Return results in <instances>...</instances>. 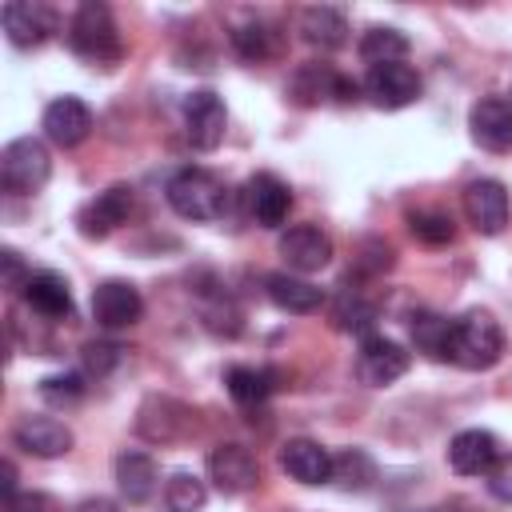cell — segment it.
I'll use <instances>...</instances> for the list:
<instances>
[{
  "label": "cell",
  "instance_id": "obj_22",
  "mask_svg": "<svg viewBox=\"0 0 512 512\" xmlns=\"http://www.w3.org/2000/svg\"><path fill=\"white\" fill-rule=\"evenodd\" d=\"M156 480H160V472H156V460L148 452H120L116 456V484H120L124 500L144 504L156 492Z\"/></svg>",
  "mask_w": 512,
  "mask_h": 512
},
{
  "label": "cell",
  "instance_id": "obj_1",
  "mask_svg": "<svg viewBox=\"0 0 512 512\" xmlns=\"http://www.w3.org/2000/svg\"><path fill=\"white\" fill-rule=\"evenodd\" d=\"M504 356V332L488 312H468L460 320H452V348L448 360L468 368V372H484Z\"/></svg>",
  "mask_w": 512,
  "mask_h": 512
},
{
  "label": "cell",
  "instance_id": "obj_7",
  "mask_svg": "<svg viewBox=\"0 0 512 512\" xmlns=\"http://www.w3.org/2000/svg\"><path fill=\"white\" fill-rule=\"evenodd\" d=\"M408 372V352L404 344L388 340V336H364L360 352H356V376L368 388H384L392 380H400Z\"/></svg>",
  "mask_w": 512,
  "mask_h": 512
},
{
  "label": "cell",
  "instance_id": "obj_39",
  "mask_svg": "<svg viewBox=\"0 0 512 512\" xmlns=\"http://www.w3.org/2000/svg\"><path fill=\"white\" fill-rule=\"evenodd\" d=\"M12 496H16V464L4 460V500H12Z\"/></svg>",
  "mask_w": 512,
  "mask_h": 512
},
{
  "label": "cell",
  "instance_id": "obj_5",
  "mask_svg": "<svg viewBox=\"0 0 512 512\" xmlns=\"http://www.w3.org/2000/svg\"><path fill=\"white\" fill-rule=\"evenodd\" d=\"M224 128H228V112H224V100L212 88H200L184 100V132H188L192 148L212 152L224 140Z\"/></svg>",
  "mask_w": 512,
  "mask_h": 512
},
{
  "label": "cell",
  "instance_id": "obj_36",
  "mask_svg": "<svg viewBox=\"0 0 512 512\" xmlns=\"http://www.w3.org/2000/svg\"><path fill=\"white\" fill-rule=\"evenodd\" d=\"M0 264H4V288H8V292H24L32 276L24 272V260H20V252L4 248V252H0Z\"/></svg>",
  "mask_w": 512,
  "mask_h": 512
},
{
  "label": "cell",
  "instance_id": "obj_29",
  "mask_svg": "<svg viewBox=\"0 0 512 512\" xmlns=\"http://www.w3.org/2000/svg\"><path fill=\"white\" fill-rule=\"evenodd\" d=\"M376 480V464L368 460V452L360 448H344L332 456V484H340L344 492H364Z\"/></svg>",
  "mask_w": 512,
  "mask_h": 512
},
{
  "label": "cell",
  "instance_id": "obj_19",
  "mask_svg": "<svg viewBox=\"0 0 512 512\" xmlns=\"http://www.w3.org/2000/svg\"><path fill=\"white\" fill-rule=\"evenodd\" d=\"M0 20H4V32L16 48H32L52 32V16L32 0H8L0 8Z\"/></svg>",
  "mask_w": 512,
  "mask_h": 512
},
{
  "label": "cell",
  "instance_id": "obj_27",
  "mask_svg": "<svg viewBox=\"0 0 512 512\" xmlns=\"http://www.w3.org/2000/svg\"><path fill=\"white\" fill-rule=\"evenodd\" d=\"M404 52H408V36L400 32V28H368L364 36H360V60L368 64V68H376V64H396V60H404Z\"/></svg>",
  "mask_w": 512,
  "mask_h": 512
},
{
  "label": "cell",
  "instance_id": "obj_6",
  "mask_svg": "<svg viewBox=\"0 0 512 512\" xmlns=\"http://www.w3.org/2000/svg\"><path fill=\"white\" fill-rule=\"evenodd\" d=\"M364 92H368V100H372L376 108L396 112V108H408V104L420 96V76H416V68L404 64V60H396V64H376V68H368Z\"/></svg>",
  "mask_w": 512,
  "mask_h": 512
},
{
  "label": "cell",
  "instance_id": "obj_4",
  "mask_svg": "<svg viewBox=\"0 0 512 512\" xmlns=\"http://www.w3.org/2000/svg\"><path fill=\"white\" fill-rule=\"evenodd\" d=\"M48 172H52V160H48V148L32 136H20L12 140L4 152H0V180L8 192L16 196H32L48 184Z\"/></svg>",
  "mask_w": 512,
  "mask_h": 512
},
{
  "label": "cell",
  "instance_id": "obj_23",
  "mask_svg": "<svg viewBox=\"0 0 512 512\" xmlns=\"http://www.w3.org/2000/svg\"><path fill=\"white\" fill-rule=\"evenodd\" d=\"M300 36L316 48H340L348 40V20L332 4H312L300 12Z\"/></svg>",
  "mask_w": 512,
  "mask_h": 512
},
{
  "label": "cell",
  "instance_id": "obj_38",
  "mask_svg": "<svg viewBox=\"0 0 512 512\" xmlns=\"http://www.w3.org/2000/svg\"><path fill=\"white\" fill-rule=\"evenodd\" d=\"M488 488H492V496H496V500H512V460L492 468V480H488Z\"/></svg>",
  "mask_w": 512,
  "mask_h": 512
},
{
  "label": "cell",
  "instance_id": "obj_24",
  "mask_svg": "<svg viewBox=\"0 0 512 512\" xmlns=\"http://www.w3.org/2000/svg\"><path fill=\"white\" fill-rule=\"evenodd\" d=\"M264 284H268V300L284 312H316L324 304V292L292 272H272Z\"/></svg>",
  "mask_w": 512,
  "mask_h": 512
},
{
  "label": "cell",
  "instance_id": "obj_2",
  "mask_svg": "<svg viewBox=\"0 0 512 512\" xmlns=\"http://www.w3.org/2000/svg\"><path fill=\"white\" fill-rule=\"evenodd\" d=\"M168 204L184 220H220L228 212V188L208 168H180L168 180Z\"/></svg>",
  "mask_w": 512,
  "mask_h": 512
},
{
  "label": "cell",
  "instance_id": "obj_17",
  "mask_svg": "<svg viewBox=\"0 0 512 512\" xmlns=\"http://www.w3.org/2000/svg\"><path fill=\"white\" fill-rule=\"evenodd\" d=\"M280 468L300 484H328L332 480V452L308 436H296L280 448Z\"/></svg>",
  "mask_w": 512,
  "mask_h": 512
},
{
  "label": "cell",
  "instance_id": "obj_33",
  "mask_svg": "<svg viewBox=\"0 0 512 512\" xmlns=\"http://www.w3.org/2000/svg\"><path fill=\"white\" fill-rule=\"evenodd\" d=\"M408 224H412V236L424 240V244H448L456 236V228L444 212H412Z\"/></svg>",
  "mask_w": 512,
  "mask_h": 512
},
{
  "label": "cell",
  "instance_id": "obj_12",
  "mask_svg": "<svg viewBox=\"0 0 512 512\" xmlns=\"http://www.w3.org/2000/svg\"><path fill=\"white\" fill-rule=\"evenodd\" d=\"M140 312H144V300H140L136 284H128V280H104V284L92 288V316H96V324H104V328H128V324L140 320Z\"/></svg>",
  "mask_w": 512,
  "mask_h": 512
},
{
  "label": "cell",
  "instance_id": "obj_11",
  "mask_svg": "<svg viewBox=\"0 0 512 512\" xmlns=\"http://www.w3.org/2000/svg\"><path fill=\"white\" fill-rule=\"evenodd\" d=\"M472 140L488 152H508L512 148V104L504 96H480L468 112Z\"/></svg>",
  "mask_w": 512,
  "mask_h": 512
},
{
  "label": "cell",
  "instance_id": "obj_32",
  "mask_svg": "<svg viewBox=\"0 0 512 512\" xmlns=\"http://www.w3.org/2000/svg\"><path fill=\"white\" fill-rule=\"evenodd\" d=\"M232 48L244 60H264V56H272V32L264 24H240V28H232Z\"/></svg>",
  "mask_w": 512,
  "mask_h": 512
},
{
  "label": "cell",
  "instance_id": "obj_15",
  "mask_svg": "<svg viewBox=\"0 0 512 512\" xmlns=\"http://www.w3.org/2000/svg\"><path fill=\"white\" fill-rule=\"evenodd\" d=\"M92 132V112L80 96H56L44 108V136L60 148H76Z\"/></svg>",
  "mask_w": 512,
  "mask_h": 512
},
{
  "label": "cell",
  "instance_id": "obj_8",
  "mask_svg": "<svg viewBox=\"0 0 512 512\" xmlns=\"http://www.w3.org/2000/svg\"><path fill=\"white\" fill-rule=\"evenodd\" d=\"M464 212L472 220L476 232L484 236H496L508 228V216H512V200H508V188L500 180H472L464 188Z\"/></svg>",
  "mask_w": 512,
  "mask_h": 512
},
{
  "label": "cell",
  "instance_id": "obj_37",
  "mask_svg": "<svg viewBox=\"0 0 512 512\" xmlns=\"http://www.w3.org/2000/svg\"><path fill=\"white\" fill-rule=\"evenodd\" d=\"M4 512H56V504L44 492H16L12 500H4Z\"/></svg>",
  "mask_w": 512,
  "mask_h": 512
},
{
  "label": "cell",
  "instance_id": "obj_34",
  "mask_svg": "<svg viewBox=\"0 0 512 512\" xmlns=\"http://www.w3.org/2000/svg\"><path fill=\"white\" fill-rule=\"evenodd\" d=\"M40 396H44L48 404L64 408V404H76V400L84 396V384H80V376H76V372H64V376H44V380H40Z\"/></svg>",
  "mask_w": 512,
  "mask_h": 512
},
{
  "label": "cell",
  "instance_id": "obj_35",
  "mask_svg": "<svg viewBox=\"0 0 512 512\" xmlns=\"http://www.w3.org/2000/svg\"><path fill=\"white\" fill-rule=\"evenodd\" d=\"M84 372H92V376H108L116 364H120V348L116 344H108V340H92V344H84Z\"/></svg>",
  "mask_w": 512,
  "mask_h": 512
},
{
  "label": "cell",
  "instance_id": "obj_16",
  "mask_svg": "<svg viewBox=\"0 0 512 512\" xmlns=\"http://www.w3.org/2000/svg\"><path fill=\"white\" fill-rule=\"evenodd\" d=\"M280 256L296 272H320L332 260V240L316 224H292L280 236Z\"/></svg>",
  "mask_w": 512,
  "mask_h": 512
},
{
  "label": "cell",
  "instance_id": "obj_13",
  "mask_svg": "<svg viewBox=\"0 0 512 512\" xmlns=\"http://www.w3.org/2000/svg\"><path fill=\"white\" fill-rule=\"evenodd\" d=\"M12 440H16V448H24L28 456H40V460H56L72 448V432L56 416H24L12 428Z\"/></svg>",
  "mask_w": 512,
  "mask_h": 512
},
{
  "label": "cell",
  "instance_id": "obj_9",
  "mask_svg": "<svg viewBox=\"0 0 512 512\" xmlns=\"http://www.w3.org/2000/svg\"><path fill=\"white\" fill-rule=\"evenodd\" d=\"M208 476L224 496H240L252 492L260 480V464L244 444H216L208 456Z\"/></svg>",
  "mask_w": 512,
  "mask_h": 512
},
{
  "label": "cell",
  "instance_id": "obj_26",
  "mask_svg": "<svg viewBox=\"0 0 512 512\" xmlns=\"http://www.w3.org/2000/svg\"><path fill=\"white\" fill-rule=\"evenodd\" d=\"M184 404H176V400H168V396H152V400H144V408H140V416H136V428H140V436H148V440H172L176 432H180V424H184Z\"/></svg>",
  "mask_w": 512,
  "mask_h": 512
},
{
  "label": "cell",
  "instance_id": "obj_14",
  "mask_svg": "<svg viewBox=\"0 0 512 512\" xmlns=\"http://www.w3.org/2000/svg\"><path fill=\"white\" fill-rule=\"evenodd\" d=\"M448 464L460 476H484V472H492L500 464V444L484 428H464L448 444Z\"/></svg>",
  "mask_w": 512,
  "mask_h": 512
},
{
  "label": "cell",
  "instance_id": "obj_25",
  "mask_svg": "<svg viewBox=\"0 0 512 512\" xmlns=\"http://www.w3.org/2000/svg\"><path fill=\"white\" fill-rule=\"evenodd\" d=\"M276 376L268 372V368H252V364H232L228 372H224V384H228V396L236 400V404H244V408H256V404H264L268 396H272V384Z\"/></svg>",
  "mask_w": 512,
  "mask_h": 512
},
{
  "label": "cell",
  "instance_id": "obj_20",
  "mask_svg": "<svg viewBox=\"0 0 512 512\" xmlns=\"http://www.w3.org/2000/svg\"><path fill=\"white\" fill-rule=\"evenodd\" d=\"M292 96L300 104H320L328 96L336 100H352L356 96V84H348L344 76H336L328 64H304L296 76H292Z\"/></svg>",
  "mask_w": 512,
  "mask_h": 512
},
{
  "label": "cell",
  "instance_id": "obj_18",
  "mask_svg": "<svg viewBox=\"0 0 512 512\" xmlns=\"http://www.w3.org/2000/svg\"><path fill=\"white\" fill-rule=\"evenodd\" d=\"M128 212H132V188L112 184L108 192H100L96 200H88V204L80 208L76 224H80L84 236H108L112 228H120V224L128 220Z\"/></svg>",
  "mask_w": 512,
  "mask_h": 512
},
{
  "label": "cell",
  "instance_id": "obj_10",
  "mask_svg": "<svg viewBox=\"0 0 512 512\" xmlns=\"http://www.w3.org/2000/svg\"><path fill=\"white\" fill-rule=\"evenodd\" d=\"M244 208L248 216L260 224V228H280L288 220V208H292V192L280 176L272 172H256L248 184H244Z\"/></svg>",
  "mask_w": 512,
  "mask_h": 512
},
{
  "label": "cell",
  "instance_id": "obj_40",
  "mask_svg": "<svg viewBox=\"0 0 512 512\" xmlns=\"http://www.w3.org/2000/svg\"><path fill=\"white\" fill-rule=\"evenodd\" d=\"M436 512H468L464 504H444V508H436Z\"/></svg>",
  "mask_w": 512,
  "mask_h": 512
},
{
  "label": "cell",
  "instance_id": "obj_21",
  "mask_svg": "<svg viewBox=\"0 0 512 512\" xmlns=\"http://www.w3.org/2000/svg\"><path fill=\"white\" fill-rule=\"evenodd\" d=\"M24 300L44 320H68L72 316V292H68V280L60 272H36L24 288Z\"/></svg>",
  "mask_w": 512,
  "mask_h": 512
},
{
  "label": "cell",
  "instance_id": "obj_3",
  "mask_svg": "<svg viewBox=\"0 0 512 512\" xmlns=\"http://www.w3.org/2000/svg\"><path fill=\"white\" fill-rule=\"evenodd\" d=\"M68 44H72V52L84 56V60H96V64L116 60V56H120V32H116V20H112L108 4L84 0V4L76 8L72 24H68Z\"/></svg>",
  "mask_w": 512,
  "mask_h": 512
},
{
  "label": "cell",
  "instance_id": "obj_31",
  "mask_svg": "<svg viewBox=\"0 0 512 512\" xmlns=\"http://www.w3.org/2000/svg\"><path fill=\"white\" fill-rule=\"evenodd\" d=\"M332 320L344 332H368L372 320H376V308L364 296H356V292H340L336 304H332Z\"/></svg>",
  "mask_w": 512,
  "mask_h": 512
},
{
  "label": "cell",
  "instance_id": "obj_28",
  "mask_svg": "<svg viewBox=\"0 0 512 512\" xmlns=\"http://www.w3.org/2000/svg\"><path fill=\"white\" fill-rule=\"evenodd\" d=\"M412 340L424 356L432 360H448V348H452V320L436 316V312H416L412 316Z\"/></svg>",
  "mask_w": 512,
  "mask_h": 512
},
{
  "label": "cell",
  "instance_id": "obj_30",
  "mask_svg": "<svg viewBox=\"0 0 512 512\" xmlns=\"http://www.w3.org/2000/svg\"><path fill=\"white\" fill-rule=\"evenodd\" d=\"M204 500H208V488H204L200 476H192V472H172L168 476V484H164L168 512H200Z\"/></svg>",
  "mask_w": 512,
  "mask_h": 512
}]
</instances>
